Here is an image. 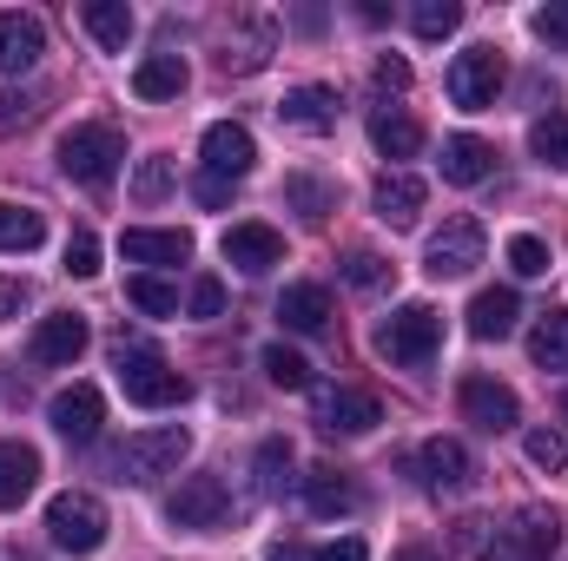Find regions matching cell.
Masks as SVG:
<instances>
[{
    "label": "cell",
    "instance_id": "obj_26",
    "mask_svg": "<svg viewBox=\"0 0 568 561\" xmlns=\"http://www.w3.org/2000/svg\"><path fill=\"white\" fill-rule=\"evenodd\" d=\"M80 20H87V33H93L106 53H126V40H133V7H126V0H87Z\"/></svg>",
    "mask_w": 568,
    "mask_h": 561
},
{
    "label": "cell",
    "instance_id": "obj_25",
    "mask_svg": "<svg viewBox=\"0 0 568 561\" xmlns=\"http://www.w3.org/2000/svg\"><path fill=\"white\" fill-rule=\"evenodd\" d=\"M509 542L523 549V561H556V549H562V522H556L549 509H523L516 529H509Z\"/></svg>",
    "mask_w": 568,
    "mask_h": 561
},
{
    "label": "cell",
    "instance_id": "obj_52",
    "mask_svg": "<svg viewBox=\"0 0 568 561\" xmlns=\"http://www.w3.org/2000/svg\"><path fill=\"white\" fill-rule=\"evenodd\" d=\"M562 417H568V397H562Z\"/></svg>",
    "mask_w": 568,
    "mask_h": 561
},
{
    "label": "cell",
    "instance_id": "obj_9",
    "mask_svg": "<svg viewBox=\"0 0 568 561\" xmlns=\"http://www.w3.org/2000/svg\"><path fill=\"white\" fill-rule=\"evenodd\" d=\"M384 422V410H377V397L371 390H317V429L324 436H371Z\"/></svg>",
    "mask_w": 568,
    "mask_h": 561
},
{
    "label": "cell",
    "instance_id": "obj_12",
    "mask_svg": "<svg viewBox=\"0 0 568 561\" xmlns=\"http://www.w3.org/2000/svg\"><path fill=\"white\" fill-rule=\"evenodd\" d=\"M87 344H93V330H87L80 310H53V317L33 324V364H80Z\"/></svg>",
    "mask_w": 568,
    "mask_h": 561
},
{
    "label": "cell",
    "instance_id": "obj_18",
    "mask_svg": "<svg viewBox=\"0 0 568 561\" xmlns=\"http://www.w3.org/2000/svg\"><path fill=\"white\" fill-rule=\"evenodd\" d=\"M371 205H377V218H384L390 232H410L417 212H424V178H410V172H384L377 192H371Z\"/></svg>",
    "mask_w": 568,
    "mask_h": 561
},
{
    "label": "cell",
    "instance_id": "obj_51",
    "mask_svg": "<svg viewBox=\"0 0 568 561\" xmlns=\"http://www.w3.org/2000/svg\"><path fill=\"white\" fill-rule=\"evenodd\" d=\"M390 561H443V555H436V549H424V542H410V549H397Z\"/></svg>",
    "mask_w": 568,
    "mask_h": 561
},
{
    "label": "cell",
    "instance_id": "obj_6",
    "mask_svg": "<svg viewBox=\"0 0 568 561\" xmlns=\"http://www.w3.org/2000/svg\"><path fill=\"white\" fill-rule=\"evenodd\" d=\"M503 80H509V67H503V53L496 47H469V53H456L449 60V100L463 106V113H489L496 106V93H503Z\"/></svg>",
    "mask_w": 568,
    "mask_h": 561
},
{
    "label": "cell",
    "instance_id": "obj_7",
    "mask_svg": "<svg viewBox=\"0 0 568 561\" xmlns=\"http://www.w3.org/2000/svg\"><path fill=\"white\" fill-rule=\"evenodd\" d=\"M225 516H232V489H225L219 476H185V482L165 496V522H172V529L205 536V529H225Z\"/></svg>",
    "mask_w": 568,
    "mask_h": 561
},
{
    "label": "cell",
    "instance_id": "obj_29",
    "mask_svg": "<svg viewBox=\"0 0 568 561\" xmlns=\"http://www.w3.org/2000/svg\"><path fill=\"white\" fill-rule=\"evenodd\" d=\"M265 53H272V20H245V40H232V33H225L219 67H225V73H258V67H265Z\"/></svg>",
    "mask_w": 568,
    "mask_h": 561
},
{
    "label": "cell",
    "instance_id": "obj_24",
    "mask_svg": "<svg viewBox=\"0 0 568 561\" xmlns=\"http://www.w3.org/2000/svg\"><path fill=\"white\" fill-rule=\"evenodd\" d=\"M304 502H311V516H351L357 509V489L344 482V469L317 462V469H304Z\"/></svg>",
    "mask_w": 568,
    "mask_h": 561
},
{
    "label": "cell",
    "instance_id": "obj_15",
    "mask_svg": "<svg viewBox=\"0 0 568 561\" xmlns=\"http://www.w3.org/2000/svg\"><path fill=\"white\" fill-rule=\"evenodd\" d=\"M219 252H225V265H239L245 278H265L272 265H284V238L272 225H232Z\"/></svg>",
    "mask_w": 568,
    "mask_h": 561
},
{
    "label": "cell",
    "instance_id": "obj_41",
    "mask_svg": "<svg viewBox=\"0 0 568 561\" xmlns=\"http://www.w3.org/2000/svg\"><path fill=\"white\" fill-rule=\"evenodd\" d=\"M284 192H291V205H297L304 218H324V212H331V192H324L317 178H304V172H291V178H284Z\"/></svg>",
    "mask_w": 568,
    "mask_h": 561
},
{
    "label": "cell",
    "instance_id": "obj_35",
    "mask_svg": "<svg viewBox=\"0 0 568 561\" xmlns=\"http://www.w3.org/2000/svg\"><path fill=\"white\" fill-rule=\"evenodd\" d=\"M410 27H417L424 40H449V33L463 27V7H456V0H417V7H410Z\"/></svg>",
    "mask_w": 568,
    "mask_h": 561
},
{
    "label": "cell",
    "instance_id": "obj_21",
    "mask_svg": "<svg viewBox=\"0 0 568 561\" xmlns=\"http://www.w3.org/2000/svg\"><path fill=\"white\" fill-rule=\"evenodd\" d=\"M126 265H185L192 258V232H152V225H133L120 238Z\"/></svg>",
    "mask_w": 568,
    "mask_h": 561
},
{
    "label": "cell",
    "instance_id": "obj_19",
    "mask_svg": "<svg viewBox=\"0 0 568 561\" xmlns=\"http://www.w3.org/2000/svg\"><path fill=\"white\" fill-rule=\"evenodd\" d=\"M516 317H523V297H516L509 284L476 290V304H469V337H476V344H503V337L516 330Z\"/></svg>",
    "mask_w": 568,
    "mask_h": 561
},
{
    "label": "cell",
    "instance_id": "obj_38",
    "mask_svg": "<svg viewBox=\"0 0 568 561\" xmlns=\"http://www.w3.org/2000/svg\"><path fill=\"white\" fill-rule=\"evenodd\" d=\"M503 258H509V272H516V278H542V272H549V245H542L536 232H516Z\"/></svg>",
    "mask_w": 568,
    "mask_h": 561
},
{
    "label": "cell",
    "instance_id": "obj_22",
    "mask_svg": "<svg viewBox=\"0 0 568 561\" xmlns=\"http://www.w3.org/2000/svg\"><path fill=\"white\" fill-rule=\"evenodd\" d=\"M496 172V145L476 140V133H456V140H443V178L449 185H483Z\"/></svg>",
    "mask_w": 568,
    "mask_h": 561
},
{
    "label": "cell",
    "instance_id": "obj_23",
    "mask_svg": "<svg viewBox=\"0 0 568 561\" xmlns=\"http://www.w3.org/2000/svg\"><path fill=\"white\" fill-rule=\"evenodd\" d=\"M40 489V456L27 442H0V509H20Z\"/></svg>",
    "mask_w": 568,
    "mask_h": 561
},
{
    "label": "cell",
    "instance_id": "obj_14",
    "mask_svg": "<svg viewBox=\"0 0 568 561\" xmlns=\"http://www.w3.org/2000/svg\"><path fill=\"white\" fill-rule=\"evenodd\" d=\"M199 152H205V172H219V178H245V172L258 165V140H252L239 120H219V126H205Z\"/></svg>",
    "mask_w": 568,
    "mask_h": 561
},
{
    "label": "cell",
    "instance_id": "obj_37",
    "mask_svg": "<svg viewBox=\"0 0 568 561\" xmlns=\"http://www.w3.org/2000/svg\"><path fill=\"white\" fill-rule=\"evenodd\" d=\"M284 482H291V442L272 436L258 442V496H284Z\"/></svg>",
    "mask_w": 568,
    "mask_h": 561
},
{
    "label": "cell",
    "instance_id": "obj_10",
    "mask_svg": "<svg viewBox=\"0 0 568 561\" xmlns=\"http://www.w3.org/2000/svg\"><path fill=\"white\" fill-rule=\"evenodd\" d=\"M463 417L476 422V429H489V436H503V429L523 422V404H516V390L496 384V377H463Z\"/></svg>",
    "mask_w": 568,
    "mask_h": 561
},
{
    "label": "cell",
    "instance_id": "obj_17",
    "mask_svg": "<svg viewBox=\"0 0 568 561\" xmlns=\"http://www.w3.org/2000/svg\"><path fill=\"white\" fill-rule=\"evenodd\" d=\"M278 120L291 126V133L317 140V133L337 126V93H331V86H291V93L278 100Z\"/></svg>",
    "mask_w": 568,
    "mask_h": 561
},
{
    "label": "cell",
    "instance_id": "obj_1",
    "mask_svg": "<svg viewBox=\"0 0 568 561\" xmlns=\"http://www.w3.org/2000/svg\"><path fill=\"white\" fill-rule=\"evenodd\" d=\"M113 370H120V390H126V404H140V410H172V404H185L192 397V384L152 350V344H113Z\"/></svg>",
    "mask_w": 568,
    "mask_h": 561
},
{
    "label": "cell",
    "instance_id": "obj_5",
    "mask_svg": "<svg viewBox=\"0 0 568 561\" xmlns=\"http://www.w3.org/2000/svg\"><path fill=\"white\" fill-rule=\"evenodd\" d=\"M436 344H443V317L429 310V304H404V310H390L384 324H377V350L390 357V364H429L436 357Z\"/></svg>",
    "mask_w": 568,
    "mask_h": 561
},
{
    "label": "cell",
    "instance_id": "obj_39",
    "mask_svg": "<svg viewBox=\"0 0 568 561\" xmlns=\"http://www.w3.org/2000/svg\"><path fill=\"white\" fill-rule=\"evenodd\" d=\"M172 192V159H140V172H133V198L140 205H159Z\"/></svg>",
    "mask_w": 568,
    "mask_h": 561
},
{
    "label": "cell",
    "instance_id": "obj_13",
    "mask_svg": "<svg viewBox=\"0 0 568 561\" xmlns=\"http://www.w3.org/2000/svg\"><path fill=\"white\" fill-rule=\"evenodd\" d=\"M417 469H424V482L436 496H463L476 482V462H469V449L456 436H429L424 449H417Z\"/></svg>",
    "mask_w": 568,
    "mask_h": 561
},
{
    "label": "cell",
    "instance_id": "obj_31",
    "mask_svg": "<svg viewBox=\"0 0 568 561\" xmlns=\"http://www.w3.org/2000/svg\"><path fill=\"white\" fill-rule=\"evenodd\" d=\"M456 549L469 561H523V549L509 542V529H496V522H463L456 529Z\"/></svg>",
    "mask_w": 568,
    "mask_h": 561
},
{
    "label": "cell",
    "instance_id": "obj_16",
    "mask_svg": "<svg viewBox=\"0 0 568 561\" xmlns=\"http://www.w3.org/2000/svg\"><path fill=\"white\" fill-rule=\"evenodd\" d=\"M40 53H47V27H40V13L7 7V13H0V73H27Z\"/></svg>",
    "mask_w": 568,
    "mask_h": 561
},
{
    "label": "cell",
    "instance_id": "obj_34",
    "mask_svg": "<svg viewBox=\"0 0 568 561\" xmlns=\"http://www.w3.org/2000/svg\"><path fill=\"white\" fill-rule=\"evenodd\" d=\"M529 152H536L542 165L568 172V113H542V120L529 126Z\"/></svg>",
    "mask_w": 568,
    "mask_h": 561
},
{
    "label": "cell",
    "instance_id": "obj_33",
    "mask_svg": "<svg viewBox=\"0 0 568 561\" xmlns=\"http://www.w3.org/2000/svg\"><path fill=\"white\" fill-rule=\"evenodd\" d=\"M126 304L145 310V317H179V290L165 278H152V272H133V278H126Z\"/></svg>",
    "mask_w": 568,
    "mask_h": 561
},
{
    "label": "cell",
    "instance_id": "obj_42",
    "mask_svg": "<svg viewBox=\"0 0 568 561\" xmlns=\"http://www.w3.org/2000/svg\"><path fill=\"white\" fill-rule=\"evenodd\" d=\"M344 284H357V290H377V284H390V265H384L377 252H351V258H344Z\"/></svg>",
    "mask_w": 568,
    "mask_h": 561
},
{
    "label": "cell",
    "instance_id": "obj_3",
    "mask_svg": "<svg viewBox=\"0 0 568 561\" xmlns=\"http://www.w3.org/2000/svg\"><path fill=\"white\" fill-rule=\"evenodd\" d=\"M185 456H192V429H185V422H165V429L126 436L120 456H113V469H120V482H159V476H172Z\"/></svg>",
    "mask_w": 568,
    "mask_h": 561
},
{
    "label": "cell",
    "instance_id": "obj_4",
    "mask_svg": "<svg viewBox=\"0 0 568 561\" xmlns=\"http://www.w3.org/2000/svg\"><path fill=\"white\" fill-rule=\"evenodd\" d=\"M47 536H53V549H67V555H93V549L106 542V502L87 496V489L53 496V502H47Z\"/></svg>",
    "mask_w": 568,
    "mask_h": 561
},
{
    "label": "cell",
    "instance_id": "obj_45",
    "mask_svg": "<svg viewBox=\"0 0 568 561\" xmlns=\"http://www.w3.org/2000/svg\"><path fill=\"white\" fill-rule=\"evenodd\" d=\"M185 310H192V317H219V310H225V284L199 278V284H192V297H185Z\"/></svg>",
    "mask_w": 568,
    "mask_h": 561
},
{
    "label": "cell",
    "instance_id": "obj_2",
    "mask_svg": "<svg viewBox=\"0 0 568 561\" xmlns=\"http://www.w3.org/2000/svg\"><path fill=\"white\" fill-rule=\"evenodd\" d=\"M120 159H126V133L113 120H87V126H73L60 140V172L73 185H106L120 172Z\"/></svg>",
    "mask_w": 568,
    "mask_h": 561
},
{
    "label": "cell",
    "instance_id": "obj_48",
    "mask_svg": "<svg viewBox=\"0 0 568 561\" xmlns=\"http://www.w3.org/2000/svg\"><path fill=\"white\" fill-rule=\"evenodd\" d=\"M536 33L556 40V47H568V7H542V13H536Z\"/></svg>",
    "mask_w": 568,
    "mask_h": 561
},
{
    "label": "cell",
    "instance_id": "obj_27",
    "mask_svg": "<svg viewBox=\"0 0 568 561\" xmlns=\"http://www.w3.org/2000/svg\"><path fill=\"white\" fill-rule=\"evenodd\" d=\"M133 93L140 100H179L185 93V60L179 53H145L133 67Z\"/></svg>",
    "mask_w": 568,
    "mask_h": 561
},
{
    "label": "cell",
    "instance_id": "obj_11",
    "mask_svg": "<svg viewBox=\"0 0 568 561\" xmlns=\"http://www.w3.org/2000/svg\"><path fill=\"white\" fill-rule=\"evenodd\" d=\"M47 422H53L67 442H93L100 422H106V397H100L93 384H67V390L47 404Z\"/></svg>",
    "mask_w": 568,
    "mask_h": 561
},
{
    "label": "cell",
    "instance_id": "obj_30",
    "mask_svg": "<svg viewBox=\"0 0 568 561\" xmlns=\"http://www.w3.org/2000/svg\"><path fill=\"white\" fill-rule=\"evenodd\" d=\"M40 238H47V218L33 205L0 198V252H40Z\"/></svg>",
    "mask_w": 568,
    "mask_h": 561
},
{
    "label": "cell",
    "instance_id": "obj_50",
    "mask_svg": "<svg viewBox=\"0 0 568 561\" xmlns=\"http://www.w3.org/2000/svg\"><path fill=\"white\" fill-rule=\"evenodd\" d=\"M192 192H199V205H225V198H232V178H219V172H205V178H199Z\"/></svg>",
    "mask_w": 568,
    "mask_h": 561
},
{
    "label": "cell",
    "instance_id": "obj_28",
    "mask_svg": "<svg viewBox=\"0 0 568 561\" xmlns=\"http://www.w3.org/2000/svg\"><path fill=\"white\" fill-rule=\"evenodd\" d=\"M371 145H377L384 159H417L424 126H417L410 113H390V106H377V113H371Z\"/></svg>",
    "mask_w": 568,
    "mask_h": 561
},
{
    "label": "cell",
    "instance_id": "obj_43",
    "mask_svg": "<svg viewBox=\"0 0 568 561\" xmlns=\"http://www.w3.org/2000/svg\"><path fill=\"white\" fill-rule=\"evenodd\" d=\"M100 272V245H93V232H73L67 238V278H93Z\"/></svg>",
    "mask_w": 568,
    "mask_h": 561
},
{
    "label": "cell",
    "instance_id": "obj_40",
    "mask_svg": "<svg viewBox=\"0 0 568 561\" xmlns=\"http://www.w3.org/2000/svg\"><path fill=\"white\" fill-rule=\"evenodd\" d=\"M523 449H529V462H536V469H549V476H556V469L568 462L562 429H529V436H523Z\"/></svg>",
    "mask_w": 568,
    "mask_h": 561
},
{
    "label": "cell",
    "instance_id": "obj_46",
    "mask_svg": "<svg viewBox=\"0 0 568 561\" xmlns=\"http://www.w3.org/2000/svg\"><path fill=\"white\" fill-rule=\"evenodd\" d=\"M27 304H33V284L27 278H0V324H13Z\"/></svg>",
    "mask_w": 568,
    "mask_h": 561
},
{
    "label": "cell",
    "instance_id": "obj_47",
    "mask_svg": "<svg viewBox=\"0 0 568 561\" xmlns=\"http://www.w3.org/2000/svg\"><path fill=\"white\" fill-rule=\"evenodd\" d=\"M311 561H371V549H364L357 536H337V542H324Z\"/></svg>",
    "mask_w": 568,
    "mask_h": 561
},
{
    "label": "cell",
    "instance_id": "obj_32",
    "mask_svg": "<svg viewBox=\"0 0 568 561\" xmlns=\"http://www.w3.org/2000/svg\"><path fill=\"white\" fill-rule=\"evenodd\" d=\"M529 357L542 370H568V310H542L529 330Z\"/></svg>",
    "mask_w": 568,
    "mask_h": 561
},
{
    "label": "cell",
    "instance_id": "obj_44",
    "mask_svg": "<svg viewBox=\"0 0 568 561\" xmlns=\"http://www.w3.org/2000/svg\"><path fill=\"white\" fill-rule=\"evenodd\" d=\"M33 113H40V100H33V93H7V86H0V133H13V126H27Z\"/></svg>",
    "mask_w": 568,
    "mask_h": 561
},
{
    "label": "cell",
    "instance_id": "obj_36",
    "mask_svg": "<svg viewBox=\"0 0 568 561\" xmlns=\"http://www.w3.org/2000/svg\"><path fill=\"white\" fill-rule=\"evenodd\" d=\"M265 377L278 390H311V364L291 350V344H265Z\"/></svg>",
    "mask_w": 568,
    "mask_h": 561
},
{
    "label": "cell",
    "instance_id": "obj_8",
    "mask_svg": "<svg viewBox=\"0 0 568 561\" xmlns=\"http://www.w3.org/2000/svg\"><path fill=\"white\" fill-rule=\"evenodd\" d=\"M476 265H483V225L476 218H443V232H429L424 245V272L443 284V278H469Z\"/></svg>",
    "mask_w": 568,
    "mask_h": 561
},
{
    "label": "cell",
    "instance_id": "obj_49",
    "mask_svg": "<svg viewBox=\"0 0 568 561\" xmlns=\"http://www.w3.org/2000/svg\"><path fill=\"white\" fill-rule=\"evenodd\" d=\"M377 86H384V93H404V86H410V67L384 53V60H377Z\"/></svg>",
    "mask_w": 568,
    "mask_h": 561
},
{
    "label": "cell",
    "instance_id": "obj_20",
    "mask_svg": "<svg viewBox=\"0 0 568 561\" xmlns=\"http://www.w3.org/2000/svg\"><path fill=\"white\" fill-rule=\"evenodd\" d=\"M278 324H284V330H297V337L331 330V290H324V284H284Z\"/></svg>",
    "mask_w": 568,
    "mask_h": 561
}]
</instances>
